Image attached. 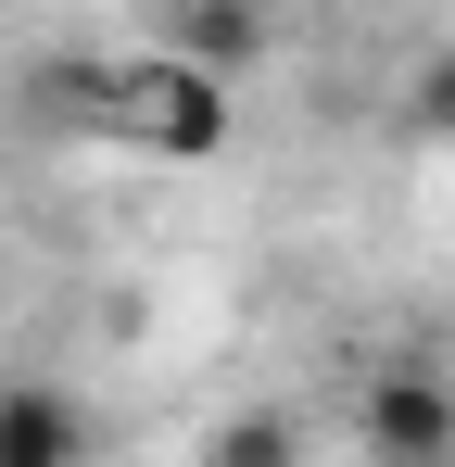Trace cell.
Here are the masks:
<instances>
[{
	"label": "cell",
	"instance_id": "5",
	"mask_svg": "<svg viewBox=\"0 0 455 467\" xmlns=\"http://www.w3.org/2000/svg\"><path fill=\"white\" fill-rule=\"evenodd\" d=\"M405 127H418V140H455V51H430V64L405 77Z\"/></svg>",
	"mask_w": 455,
	"mask_h": 467
},
{
	"label": "cell",
	"instance_id": "2",
	"mask_svg": "<svg viewBox=\"0 0 455 467\" xmlns=\"http://www.w3.org/2000/svg\"><path fill=\"white\" fill-rule=\"evenodd\" d=\"M127 127H140L164 164H216L228 140H240V101L203 88L190 64H140V77H127Z\"/></svg>",
	"mask_w": 455,
	"mask_h": 467
},
{
	"label": "cell",
	"instance_id": "4",
	"mask_svg": "<svg viewBox=\"0 0 455 467\" xmlns=\"http://www.w3.org/2000/svg\"><path fill=\"white\" fill-rule=\"evenodd\" d=\"M0 467H89V404L51 379H13L0 391Z\"/></svg>",
	"mask_w": 455,
	"mask_h": 467
},
{
	"label": "cell",
	"instance_id": "6",
	"mask_svg": "<svg viewBox=\"0 0 455 467\" xmlns=\"http://www.w3.org/2000/svg\"><path fill=\"white\" fill-rule=\"evenodd\" d=\"M216 467H291V417H240L216 442Z\"/></svg>",
	"mask_w": 455,
	"mask_h": 467
},
{
	"label": "cell",
	"instance_id": "1",
	"mask_svg": "<svg viewBox=\"0 0 455 467\" xmlns=\"http://www.w3.org/2000/svg\"><path fill=\"white\" fill-rule=\"evenodd\" d=\"M354 430H367L379 467H455V379L443 367H379Z\"/></svg>",
	"mask_w": 455,
	"mask_h": 467
},
{
	"label": "cell",
	"instance_id": "3",
	"mask_svg": "<svg viewBox=\"0 0 455 467\" xmlns=\"http://www.w3.org/2000/svg\"><path fill=\"white\" fill-rule=\"evenodd\" d=\"M164 64H190L203 88L240 101V77L266 64V13H253V0H177V13H164Z\"/></svg>",
	"mask_w": 455,
	"mask_h": 467
}]
</instances>
